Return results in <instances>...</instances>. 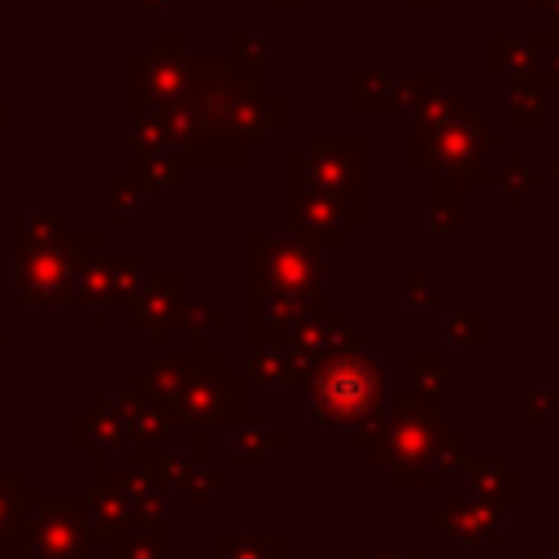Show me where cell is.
I'll return each mask as SVG.
<instances>
[{"instance_id": "cell-1", "label": "cell", "mask_w": 559, "mask_h": 559, "mask_svg": "<svg viewBox=\"0 0 559 559\" xmlns=\"http://www.w3.org/2000/svg\"><path fill=\"white\" fill-rule=\"evenodd\" d=\"M555 4H559V0H528V9H533V13H537V9H542V13H550Z\"/></svg>"}, {"instance_id": "cell-2", "label": "cell", "mask_w": 559, "mask_h": 559, "mask_svg": "<svg viewBox=\"0 0 559 559\" xmlns=\"http://www.w3.org/2000/svg\"><path fill=\"white\" fill-rule=\"evenodd\" d=\"M546 17H555V31H559V4H555V9H550V13H546Z\"/></svg>"}]
</instances>
